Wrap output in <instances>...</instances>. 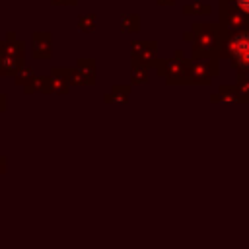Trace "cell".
I'll return each instance as SVG.
<instances>
[{
    "mask_svg": "<svg viewBox=\"0 0 249 249\" xmlns=\"http://www.w3.org/2000/svg\"><path fill=\"white\" fill-rule=\"evenodd\" d=\"M237 4H239L243 10H247V12H249V0H237Z\"/></svg>",
    "mask_w": 249,
    "mask_h": 249,
    "instance_id": "6da1fadb",
    "label": "cell"
}]
</instances>
